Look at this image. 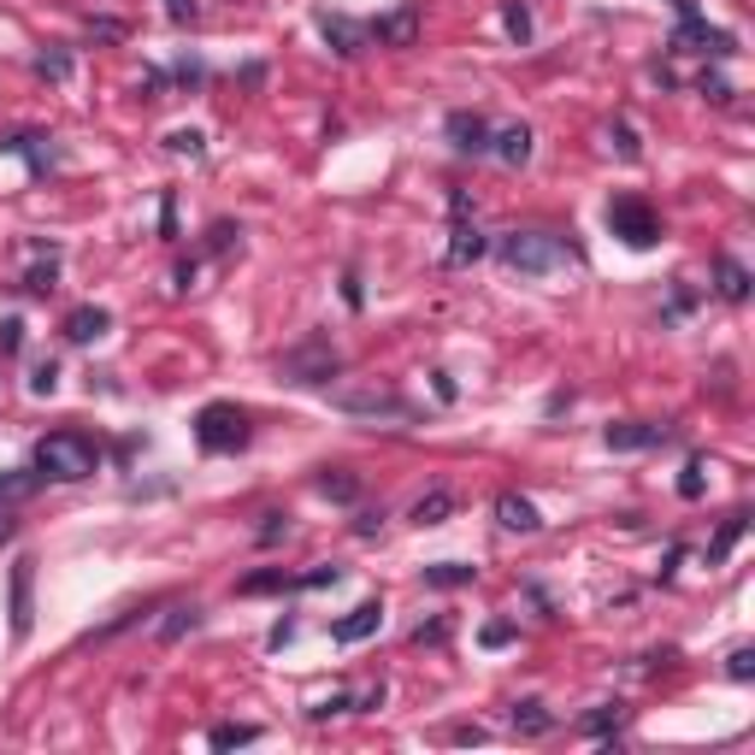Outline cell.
Instances as JSON below:
<instances>
[{
  "instance_id": "obj_1",
  "label": "cell",
  "mask_w": 755,
  "mask_h": 755,
  "mask_svg": "<svg viewBox=\"0 0 755 755\" xmlns=\"http://www.w3.org/2000/svg\"><path fill=\"white\" fill-rule=\"evenodd\" d=\"M496 254H502V266L507 272H519V278H549V272H561V266H578V242H566L555 237V230H507V237L496 242Z\"/></svg>"
},
{
  "instance_id": "obj_2",
  "label": "cell",
  "mask_w": 755,
  "mask_h": 755,
  "mask_svg": "<svg viewBox=\"0 0 755 755\" xmlns=\"http://www.w3.org/2000/svg\"><path fill=\"white\" fill-rule=\"evenodd\" d=\"M31 467L41 478H53V484H83V478L100 472V448H95V438H83V431H48V438L36 443Z\"/></svg>"
},
{
  "instance_id": "obj_3",
  "label": "cell",
  "mask_w": 755,
  "mask_h": 755,
  "mask_svg": "<svg viewBox=\"0 0 755 755\" xmlns=\"http://www.w3.org/2000/svg\"><path fill=\"white\" fill-rule=\"evenodd\" d=\"M249 414L230 408V402H207V408L195 414V443L207 448V455H237V448H249Z\"/></svg>"
},
{
  "instance_id": "obj_4",
  "label": "cell",
  "mask_w": 755,
  "mask_h": 755,
  "mask_svg": "<svg viewBox=\"0 0 755 755\" xmlns=\"http://www.w3.org/2000/svg\"><path fill=\"white\" fill-rule=\"evenodd\" d=\"M608 230H614L620 242H632V249H656V242H661L656 207L637 201V195H614V201H608Z\"/></svg>"
},
{
  "instance_id": "obj_5",
  "label": "cell",
  "mask_w": 755,
  "mask_h": 755,
  "mask_svg": "<svg viewBox=\"0 0 755 755\" xmlns=\"http://www.w3.org/2000/svg\"><path fill=\"white\" fill-rule=\"evenodd\" d=\"M337 372H343V360H337V348H331L325 337H313V343H301V348H289V355H284V378H289V384H331Z\"/></svg>"
},
{
  "instance_id": "obj_6",
  "label": "cell",
  "mask_w": 755,
  "mask_h": 755,
  "mask_svg": "<svg viewBox=\"0 0 755 755\" xmlns=\"http://www.w3.org/2000/svg\"><path fill=\"white\" fill-rule=\"evenodd\" d=\"M343 578V566H313V573H278V566H272V573H249L242 578V597H272V590H319V585H337Z\"/></svg>"
},
{
  "instance_id": "obj_7",
  "label": "cell",
  "mask_w": 755,
  "mask_h": 755,
  "mask_svg": "<svg viewBox=\"0 0 755 755\" xmlns=\"http://www.w3.org/2000/svg\"><path fill=\"white\" fill-rule=\"evenodd\" d=\"M455 230H448V254H443V266H472L478 254H484V230H478L472 219H467V195L455 189Z\"/></svg>"
},
{
  "instance_id": "obj_8",
  "label": "cell",
  "mask_w": 755,
  "mask_h": 755,
  "mask_svg": "<svg viewBox=\"0 0 755 755\" xmlns=\"http://www.w3.org/2000/svg\"><path fill=\"white\" fill-rule=\"evenodd\" d=\"M343 414H367V419H408V402L396 390H343L337 396Z\"/></svg>"
},
{
  "instance_id": "obj_9",
  "label": "cell",
  "mask_w": 755,
  "mask_h": 755,
  "mask_svg": "<svg viewBox=\"0 0 755 755\" xmlns=\"http://www.w3.org/2000/svg\"><path fill=\"white\" fill-rule=\"evenodd\" d=\"M31 590H36V561L24 555L19 566H12V637H31V620H36V608H31Z\"/></svg>"
},
{
  "instance_id": "obj_10",
  "label": "cell",
  "mask_w": 755,
  "mask_h": 755,
  "mask_svg": "<svg viewBox=\"0 0 755 755\" xmlns=\"http://www.w3.org/2000/svg\"><path fill=\"white\" fill-rule=\"evenodd\" d=\"M367 36L384 41V48H414V41H419V7H414V0H408V7H396L390 19L367 24Z\"/></svg>"
},
{
  "instance_id": "obj_11",
  "label": "cell",
  "mask_w": 755,
  "mask_h": 755,
  "mask_svg": "<svg viewBox=\"0 0 755 755\" xmlns=\"http://www.w3.org/2000/svg\"><path fill=\"white\" fill-rule=\"evenodd\" d=\"M378 626H384V602H360L355 614H343L337 626H331V637H337V644H367Z\"/></svg>"
},
{
  "instance_id": "obj_12",
  "label": "cell",
  "mask_w": 755,
  "mask_h": 755,
  "mask_svg": "<svg viewBox=\"0 0 755 755\" xmlns=\"http://www.w3.org/2000/svg\"><path fill=\"white\" fill-rule=\"evenodd\" d=\"M673 431L649 426V419H626V426H608V448H661Z\"/></svg>"
},
{
  "instance_id": "obj_13",
  "label": "cell",
  "mask_w": 755,
  "mask_h": 755,
  "mask_svg": "<svg viewBox=\"0 0 755 755\" xmlns=\"http://www.w3.org/2000/svg\"><path fill=\"white\" fill-rule=\"evenodd\" d=\"M448 142L460 154H490V124L478 112H448Z\"/></svg>"
},
{
  "instance_id": "obj_14",
  "label": "cell",
  "mask_w": 755,
  "mask_h": 755,
  "mask_svg": "<svg viewBox=\"0 0 755 755\" xmlns=\"http://www.w3.org/2000/svg\"><path fill=\"white\" fill-rule=\"evenodd\" d=\"M490 154H496L502 166H526V159H531V130H526V124L490 130Z\"/></svg>"
},
{
  "instance_id": "obj_15",
  "label": "cell",
  "mask_w": 755,
  "mask_h": 755,
  "mask_svg": "<svg viewBox=\"0 0 755 755\" xmlns=\"http://www.w3.org/2000/svg\"><path fill=\"white\" fill-rule=\"evenodd\" d=\"M496 519H502L507 531H519V537H531L537 526H543V514H537V502L514 496V490H507V496H496Z\"/></svg>"
},
{
  "instance_id": "obj_16",
  "label": "cell",
  "mask_w": 755,
  "mask_h": 755,
  "mask_svg": "<svg viewBox=\"0 0 755 755\" xmlns=\"http://www.w3.org/2000/svg\"><path fill=\"white\" fill-rule=\"evenodd\" d=\"M107 331H112V313L107 308H77V313L65 319V337L71 343H100Z\"/></svg>"
},
{
  "instance_id": "obj_17",
  "label": "cell",
  "mask_w": 755,
  "mask_h": 755,
  "mask_svg": "<svg viewBox=\"0 0 755 755\" xmlns=\"http://www.w3.org/2000/svg\"><path fill=\"white\" fill-rule=\"evenodd\" d=\"M325 41H331V48H337L343 60H348V53H360L372 36H367V24H355V19H325Z\"/></svg>"
},
{
  "instance_id": "obj_18",
  "label": "cell",
  "mask_w": 755,
  "mask_h": 755,
  "mask_svg": "<svg viewBox=\"0 0 755 755\" xmlns=\"http://www.w3.org/2000/svg\"><path fill=\"white\" fill-rule=\"evenodd\" d=\"M448 514H455V496H448V490H426V496L414 502L408 519H414V526H443Z\"/></svg>"
},
{
  "instance_id": "obj_19",
  "label": "cell",
  "mask_w": 755,
  "mask_h": 755,
  "mask_svg": "<svg viewBox=\"0 0 755 755\" xmlns=\"http://www.w3.org/2000/svg\"><path fill=\"white\" fill-rule=\"evenodd\" d=\"M549 726H555V715H549L537 696H526V703H514V732H526V738H543Z\"/></svg>"
},
{
  "instance_id": "obj_20",
  "label": "cell",
  "mask_w": 755,
  "mask_h": 755,
  "mask_svg": "<svg viewBox=\"0 0 755 755\" xmlns=\"http://www.w3.org/2000/svg\"><path fill=\"white\" fill-rule=\"evenodd\" d=\"M201 626V608L195 602H178V608H166V620H159V644H178L183 632H195Z\"/></svg>"
},
{
  "instance_id": "obj_21",
  "label": "cell",
  "mask_w": 755,
  "mask_h": 755,
  "mask_svg": "<svg viewBox=\"0 0 755 755\" xmlns=\"http://www.w3.org/2000/svg\"><path fill=\"white\" fill-rule=\"evenodd\" d=\"M472 578H478V566H467V561H438V566H426V585H438V590L472 585Z\"/></svg>"
},
{
  "instance_id": "obj_22",
  "label": "cell",
  "mask_w": 755,
  "mask_h": 755,
  "mask_svg": "<svg viewBox=\"0 0 755 755\" xmlns=\"http://www.w3.org/2000/svg\"><path fill=\"white\" fill-rule=\"evenodd\" d=\"M715 278H720V296H726V301H750V272L738 266L732 254H726L720 266H715Z\"/></svg>"
},
{
  "instance_id": "obj_23",
  "label": "cell",
  "mask_w": 755,
  "mask_h": 755,
  "mask_svg": "<svg viewBox=\"0 0 755 755\" xmlns=\"http://www.w3.org/2000/svg\"><path fill=\"white\" fill-rule=\"evenodd\" d=\"M744 531H750V514H732V519H726L720 537L708 543V566H720L726 555H732V549H738V537H744Z\"/></svg>"
},
{
  "instance_id": "obj_24",
  "label": "cell",
  "mask_w": 755,
  "mask_h": 755,
  "mask_svg": "<svg viewBox=\"0 0 755 755\" xmlns=\"http://www.w3.org/2000/svg\"><path fill=\"white\" fill-rule=\"evenodd\" d=\"M620 726H626V708L608 703V708H597V715L578 720V732H585V738H608V732H620Z\"/></svg>"
},
{
  "instance_id": "obj_25",
  "label": "cell",
  "mask_w": 755,
  "mask_h": 755,
  "mask_svg": "<svg viewBox=\"0 0 755 755\" xmlns=\"http://www.w3.org/2000/svg\"><path fill=\"white\" fill-rule=\"evenodd\" d=\"M36 484H41V472H0V502H24V496H36Z\"/></svg>"
},
{
  "instance_id": "obj_26",
  "label": "cell",
  "mask_w": 755,
  "mask_h": 755,
  "mask_svg": "<svg viewBox=\"0 0 755 755\" xmlns=\"http://www.w3.org/2000/svg\"><path fill=\"white\" fill-rule=\"evenodd\" d=\"M254 738H260V726H213L207 744L213 750H242V744H254Z\"/></svg>"
},
{
  "instance_id": "obj_27",
  "label": "cell",
  "mask_w": 755,
  "mask_h": 755,
  "mask_svg": "<svg viewBox=\"0 0 755 755\" xmlns=\"http://www.w3.org/2000/svg\"><path fill=\"white\" fill-rule=\"evenodd\" d=\"M319 490H325L331 502H355L360 496V478L355 472H325V478H319Z\"/></svg>"
},
{
  "instance_id": "obj_28",
  "label": "cell",
  "mask_w": 755,
  "mask_h": 755,
  "mask_svg": "<svg viewBox=\"0 0 755 755\" xmlns=\"http://www.w3.org/2000/svg\"><path fill=\"white\" fill-rule=\"evenodd\" d=\"M502 24H507V36H514V41H526V36H531V12H526V0H507V7H502Z\"/></svg>"
},
{
  "instance_id": "obj_29",
  "label": "cell",
  "mask_w": 755,
  "mask_h": 755,
  "mask_svg": "<svg viewBox=\"0 0 755 755\" xmlns=\"http://www.w3.org/2000/svg\"><path fill=\"white\" fill-rule=\"evenodd\" d=\"M36 71H41V77H53V83H65L71 77V53H41Z\"/></svg>"
},
{
  "instance_id": "obj_30",
  "label": "cell",
  "mask_w": 755,
  "mask_h": 755,
  "mask_svg": "<svg viewBox=\"0 0 755 755\" xmlns=\"http://www.w3.org/2000/svg\"><path fill=\"white\" fill-rule=\"evenodd\" d=\"M260 543H278V537H289V514H260Z\"/></svg>"
},
{
  "instance_id": "obj_31",
  "label": "cell",
  "mask_w": 755,
  "mask_h": 755,
  "mask_svg": "<svg viewBox=\"0 0 755 755\" xmlns=\"http://www.w3.org/2000/svg\"><path fill=\"white\" fill-rule=\"evenodd\" d=\"M726 673H732V679H750V673H755V649L738 644L732 656H726Z\"/></svg>"
},
{
  "instance_id": "obj_32",
  "label": "cell",
  "mask_w": 755,
  "mask_h": 755,
  "mask_svg": "<svg viewBox=\"0 0 755 755\" xmlns=\"http://www.w3.org/2000/svg\"><path fill=\"white\" fill-rule=\"evenodd\" d=\"M166 148H171V154H189V159H195V154H201V130H171V136H166Z\"/></svg>"
},
{
  "instance_id": "obj_33",
  "label": "cell",
  "mask_w": 755,
  "mask_h": 755,
  "mask_svg": "<svg viewBox=\"0 0 755 755\" xmlns=\"http://www.w3.org/2000/svg\"><path fill=\"white\" fill-rule=\"evenodd\" d=\"M703 460H691V467H685V478H679V496H685V502H696V496H703Z\"/></svg>"
},
{
  "instance_id": "obj_34",
  "label": "cell",
  "mask_w": 755,
  "mask_h": 755,
  "mask_svg": "<svg viewBox=\"0 0 755 755\" xmlns=\"http://www.w3.org/2000/svg\"><path fill=\"white\" fill-rule=\"evenodd\" d=\"M24 343V319H0V355H19Z\"/></svg>"
},
{
  "instance_id": "obj_35",
  "label": "cell",
  "mask_w": 755,
  "mask_h": 755,
  "mask_svg": "<svg viewBox=\"0 0 755 755\" xmlns=\"http://www.w3.org/2000/svg\"><path fill=\"white\" fill-rule=\"evenodd\" d=\"M448 637V620H431V626H414V644H443Z\"/></svg>"
},
{
  "instance_id": "obj_36",
  "label": "cell",
  "mask_w": 755,
  "mask_h": 755,
  "mask_svg": "<svg viewBox=\"0 0 755 755\" xmlns=\"http://www.w3.org/2000/svg\"><path fill=\"white\" fill-rule=\"evenodd\" d=\"M24 289H36V296H48V289H53V260H48V266H36L31 278H24Z\"/></svg>"
},
{
  "instance_id": "obj_37",
  "label": "cell",
  "mask_w": 755,
  "mask_h": 755,
  "mask_svg": "<svg viewBox=\"0 0 755 755\" xmlns=\"http://www.w3.org/2000/svg\"><path fill=\"white\" fill-rule=\"evenodd\" d=\"M484 644H490V649L514 644V626H507V620H496V626H484Z\"/></svg>"
},
{
  "instance_id": "obj_38",
  "label": "cell",
  "mask_w": 755,
  "mask_h": 755,
  "mask_svg": "<svg viewBox=\"0 0 755 755\" xmlns=\"http://www.w3.org/2000/svg\"><path fill=\"white\" fill-rule=\"evenodd\" d=\"M171 24H195V0H166Z\"/></svg>"
},
{
  "instance_id": "obj_39",
  "label": "cell",
  "mask_w": 755,
  "mask_h": 755,
  "mask_svg": "<svg viewBox=\"0 0 755 755\" xmlns=\"http://www.w3.org/2000/svg\"><path fill=\"white\" fill-rule=\"evenodd\" d=\"M95 36H100V41H119L124 24H119V19H95Z\"/></svg>"
},
{
  "instance_id": "obj_40",
  "label": "cell",
  "mask_w": 755,
  "mask_h": 755,
  "mask_svg": "<svg viewBox=\"0 0 755 755\" xmlns=\"http://www.w3.org/2000/svg\"><path fill=\"white\" fill-rule=\"evenodd\" d=\"M378 526H384V514H360V519H355V531H360V537H372Z\"/></svg>"
},
{
  "instance_id": "obj_41",
  "label": "cell",
  "mask_w": 755,
  "mask_h": 755,
  "mask_svg": "<svg viewBox=\"0 0 755 755\" xmlns=\"http://www.w3.org/2000/svg\"><path fill=\"white\" fill-rule=\"evenodd\" d=\"M31 390H41V396H48V390H53V367H36V378H31Z\"/></svg>"
},
{
  "instance_id": "obj_42",
  "label": "cell",
  "mask_w": 755,
  "mask_h": 755,
  "mask_svg": "<svg viewBox=\"0 0 755 755\" xmlns=\"http://www.w3.org/2000/svg\"><path fill=\"white\" fill-rule=\"evenodd\" d=\"M12 531H19V519H7V514H0V543H7Z\"/></svg>"
}]
</instances>
